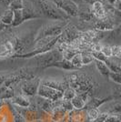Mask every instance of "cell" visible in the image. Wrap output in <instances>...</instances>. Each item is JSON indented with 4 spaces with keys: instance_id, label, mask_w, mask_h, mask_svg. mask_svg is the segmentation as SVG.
<instances>
[{
    "instance_id": "obj_16",
    "label": "cell",
    "mask_w": 121,
    "mask_h": 122,
    "mask_svg": "<svg viewBox=\"0 0 121 122\" xmlns=\"http://www.w3.org/2000/svg\"><path fill=\"white\" fill-rule=\"evenodd\" d=\"M76 96V92L74 88L67 86L64 91L62 92V100H68L70 101L73 97Z\"/></svg>"
},
{
    "instance_id": "obj_1",
    "label": "cell",
    "mask_w": 121,
    "mask_h": 122,
    "mask_svg": "<svg viewBox=\"0 0 121 122\" xmlns=\"http://www.w3.org/2000/svg\"><path fill=\"white\" fill-rule=\"evenodd\" d=\"M35 5L41 15H45L50 19L66 20L69 17L55 5L53 0H35Z\"/></svg>"
},
{
    "instance_id": "obj_12",
    "label": "cell",
    "mask_w": 121,
    "mask_h": 122,
    "mask_svg": "<svg viewBox=\"0 0 121 122\" xmlns=\"http://www.w3.org/2000/svg\"><path fill=\"white\" fill-rule=\"evenodd\" d=\"M50 66H56V67H60V68H64V69H67V70H72V69H76L75 66H72L70 61L66 60V59H61L59 61L54 62L53 64H51Z\"/></svg>"
},
{
    "instance_id": "obj_18",
    "label": "cell",
    "mask_w": 121,
    "mask_h": 122,
    "mask_svg": "<svg viewBox=\"0 0 121 122\" xmlns=\"http://www.w3.org/2000/svg\"><path fill=\"white\" fill-rule=\"evenodd\" d=\"M14 11V18L11 25L12 26H16V25H20L21 23H23V15H22V9H17Z\"/></svg>"
},
{
    "instance_id": "obj_27",
    "label": "cell",
    "mask_w": 121,
    "mask_h": 122,
    "mask_svg": "<svg viewBox=\"0 0 121 122\" xmlns=\"http://www.w3.org/2000/svg\"><path fill=\"white\" fill-rule=\"evenodd\" d=\"M107 113L106 112H103V113H99L98 117H96V119L94 122H105L106 117H107Z\"/></svg>"
},
{
    "instance_id": "obj_13",
    "label": "cell",
    "mask_w": 121,
    "mask_h": 122,
    "mask_svg": "<svg viewBox=\"0 0 121 122\" xmlns=\"http://www.w3.org/2000/svg\"><path fill=\"white\" fill-rule=\"evenodd\" d=\"M70 102L72 104V106H73V108H75L76 110H80L86 106V101L82 97H79L78 95H76V96L73 97L70 100Z\"/></svg>"
},
{
    "instance_id": "obj_8",
    "label": "cell",
    "mask_w": 121,
    "mask_h": 122,
    "mask_svg": "<svg viewBox=\"0 0 121 122\" xmlns=\"http://www.w3.org/2000/svg\"><path fill=\"white\" fill-rule=\"evenodd\" d=\"M12 103H14L17 107H22V108H27L30 106V100L28 97H26L25 95H19V96H15L12 98Z\"/></svg>"
},
{
    "instance_id": "obj_30",
    "label": "cell",
    "mask_w": 121,
    "mask_h": 122,
    "mask_svg": "<svg viewBox=\"0 0 121 122\" xmlns=\"http://www.w3.org/2000/svg\"><path fill=\"white\" fill-rule=\"evenodd\" d=\"M101 1H102V0H101ZM105 1H106L109 5H114V3L116 2V0H105Z\"/></svg>"
},
{
    "instance_id": "obj_22",
    "label": "cell",
    "mask_w": 121,
    "mask_h": 122,
    "mask_svg": "<svg viewBox=\"0 0 121 122\" xmlns=\"http://www.w3.org/2000/svg\"><path fill=\"white\" fill-rule=\"evenodd\" d=\"M108 77L110 78L112 81L116 82V84L120 85L121 83V75L120 73H117V72H109L108 74Z\"/></svg>"
},
{
    "instance_id": "obj_25",
    "label": "cell",
    "mask_w": 121,
    "mask_h": 122,
    "mask_svg": "<svg viewBox=\"0 0 121 122\" xmlns=\"http://www.w3.org/2000/svg\"><path fill=\"white\" fill-rule=\"evenodd\" d=\"M105 122H120L119 114H108Z\"/></svg>"
},
{
    "instance_id": "obj_15",
    "label": "cell",
    "mask_w": 121,
    "mask_h": 122,
    "mask_svg": "<svg viewBox=\"0 0 121 122\" xmlns=\"http://www.w3.org/2000/svg\"><path fill=\"white\" fill-rule=\"evenodd\" d=\"M79 51L76 50V49H74L72 48L69 44V47L66 48V49H64L63 51H61V55H62V58L63 59H66V60L70 61V59L75 56L76 54H77Z\"/></svg>"
},
{
    "instance_id": "obj_28",
    "label": "cell",
    "mask_w": 121,
    "mask_h": 122,
    "mask_svg": "<svg viewBox=\"0 0 121 122\" xmlns=\"http://www.w3.org/2000/svg\"><path fill=\"white\" fill-rule=\"evenodd\" d=\"M13 0H0V5H4V6H7L11 4Z\"/></svg>"
},
{
    "instance_id": "obj_14",
    "label": "cell",
    "mask_w": 121,
    "mask_h": 122,
    "mask_svg": "<svg viewBox=\"0 0 121 122\" xmlns=\"http://www.w3.org/2000/svg\"><path fill=\"white\" fill-rule=\"evenodd\" d=\"M94 61L96 63V66L97 68V70H98V72L100 73L101 75L104 76H108V74H109L110 70H109V68L107 67L106 64L103 61L97 60V59H94Z\"/></svg>"
},
{
    "instance_id": "obj_29",
    "label": "cell",
    "mask_w": 121,
    "mask_h": 122,
    "mask_svg": "<svg viewBox=\"0 0 121 122\" xmlns=\"http://www.w3.org/2000/svg\"><path fill=\"white\" fill-rule=\"evenodd\" d=\"M96 0H81L82 3H85V4H87V5H92Z\"/></svg>"
},
{
    "instance_id": "obj_11",
    "label": "cell",
    "mask_w": 121,
    "mask_h": 122,
    "mask_svg": "<svg viewBox=\"0 0 121 122\" xmlns=\"http://www.w3.org/2000/svg\"><path fill=\"white\" fill-rule=\"evenodd\" d=\"M14 18V11L7 8L0 16V23L5 25H11Z\"/></svg>"
},
{
    "instance_id": "obj_7",
    "label": "cell",
    "mask_w": 121,
    "mask_h": 122,
    "mask_svg": "<svg viewBox=\"0 0 121 122\" xmlns=\"http://www.w3.org/2000/svg\"><path fill=\"white\" fill-rule=\"evenodd\" d=\"M91 12L96 19H103L106 16V6L101 0H96L90 5Z\"/></svg>"
},
{
    "instance_id": "obj_2",
    "label": "cell",
    "mask_w": 121,
    "mask_h": 122,
    "mask_svg": "<svg viewBox=\"0 0 121 122\" xmlns=\"http://www.w3.org/2000/svg\"><path fill=\"white\" fill-rule=\"evenodd\" d=\"M65 22L63 20H56L55 22H51L45 25L43 27H41L40 31L38 33L37 39L44 37V36H59L62 31L63 27L65 25Z\"/></svg>"
},
{
    "instance_id": "obj_10",
    "label": "cell",
    "mask_w": 121,
    "mask_h": 122,
    "mask_svg": "<svg viewBox=\"0 0 121 122\" xmlns=\"http://www.w3.org/2000/svg\"><path fill=\"white\" fill-rule=\"evenodd\" d=\"M40 83L45 85L46 86H49L51 88H54L55 90L63 92L66 87L67 85L64 82L61 81H55V80H40Z\"/></svg>"
},
{
    "instance_id": "obj_20",
    "label": "cell",
    "mask_w": 121,
    "mask_h": 122,
    "mask_svg": "<svg viewBox=\"0 0 121 122\" xmlns=\"http://www.w3.org/2000/svg\"><path fill=\"white\" fill-rule=\"evenodd\" d=\"M99 110L97 108H92L88 109V111L86 112V117L90 122H94L96 119V117L99 115Z\"/></svg>"
},
{
    "instance_id": "obj_4",
    "label": "cell",
    "mask_w": 121,
    "mask_h": 122,
    "mask_svg": "<svg viewBox=\"0 0 121 122\" xmlns=\"http://www.w3.org/2000/svg\"><path fill=\"white\" fill-rule=\"evenodd\" d=\"M37 94L39 95V97H44L45 99L53 102L62 99V92L55 90L54 88H51L49 86H45L41 83L37 89Z\"/></svg>"
},
{
    "instance_id": "obj_3",
    "label": "cell",
    "mask_w": 121,
    "mask_h": 122,
    "mask_svg": "<svg viewBox=\"0 0 121 122\" xmlns=\"http://www.w3.org/2000/svg\"><path fill=\"white\" fill-rule=\"evenodd\" d=\"M53 2L67 16H77L78 6L75 2L71 0H53Z\"/></svg>"
},
{
    "instance_id": "obj_26",
    "label": "cell",
    "mask_w": 121,
    "mask_h": 122,
    "mask_svg": "<svg viewBox=\"0 0 121 122\" xmlns=\"http://www.w3.org/2000/svg\"><path fill=\"white\" fill-rule=\"evenodd\" d=\"M14 122H26V120H25V117L21 113L17 112L14 116Z\"/></svg>"
},
{
    "instance_id": "obj_24",
    "label": "cell",
    "mask_w": 121,
    "mask_h": 122,
    "mask_svg": "<svg viewBox=\"0 0 121 122\" xmlns=\"http://www.w3.org/2000/svg\"><path fill=\"white\" fill-rule=\"evenodd\" d=\"M100 52L102 53V55L108 58V57H111L112 56V51H111V46H102L101 47Z\"/></svg>"
},
{
    "instance_id": "obj_21",
    "label": "cell",
    "mask_w": 121,
    "mask_h": 122,
    "mask_svg": "<svg viewBox=\"0 0 121 122\" xmlns=\"http://www.w3.org/2000/svg\"><path fill=\"white\" fill-rule=\"evenodd\" d=\"M22 7H23V0H13L10 5H8V8L11 10L22 9Z\"/></svg>"
},
{
    "instance_id": "obj_19",
    "label": "cell",
    "mask_w": 121,
    "mask_h": 122,
    "mask_svg": "<svg viewBox=\"0 0 121 122\" xmlns=\"http://www.w3.org/2000/svg\"><path fill=\"white\" fill-rule=\"evenodd\" d=\"M70 63L72 64V66H75L76 69L80 68L81 66H83L82 65V60H81V52H78L77 54H76L70 59Z\"/></svg>"
},
{
    "instance_id": "obj_23",
    "label": "cell",
    "mask_w": 121,
    "mask_h": 122,
    "mask_svg": "<svg viewBox=\"0 0 121 122\" xmlns=\"http://www.w3.org/2000/svg\"><path fill=\"white\" fill-rule=\"evenodd\" d=\"M111 51H112V56H113V57L120 58L121 47L119 45H115V46H111Z\"/></svg>"
},
{
    "instance_id": "obj_9",
    "label": "cell",
    "mask_w": 121,
    "mask_h": 122,
    "mask_svg": "<svg viewBox=\"0 0 121 122\" xmlns=\"http://www.w3.org/2000/svg\"><path fill=\"white\" fill-rule=\"evenodd\" d=\"M104 63L106 64L107 67L109 68L111 72H117L120 73V58L116 57H108L104 60Z\"/></svg>"
},
{
    "instance_id": "obj_6",
    "label": "cell",
    "mask_w": 121,
    "mask_h": 122,
    "mask_svg": "<svg viewBox=\"0 0 121 122\" xmlns=\"http://www.w3.org/2000/svg\"><path fill=\"white\" fill-rule=\"evenodd\" d=\"M39 85H40V79L38 78H33L29 79L28 81H25L21 86V90L23 92V95L26 97L34 96L35 93H37Z\"/></svg>"
},
{
    "instance_id": "obj_17",
    "label": "cell",
    "mask_w": 121,
    "mask_h": 122,
    "mask_svg": "<svg viewBox=\"0 0 121 122\" xmlns=\"http://www.w3.org/2000/svg\"><path fill=\"white\" fill-rule=\"evenodd\" d=\"M94 57L92 56L89 51H82L81 52V60H82V65L83 66H86L89 65L94 61Z\"/></svg>"
},
{
    "instance_id": "obj_5",
    "label": "cell",
    "mask_w": 121,
    "mask_h": 122,
    "mask_svg": "<svg viewBox=\"0 0 121 122\" xmlns=\"http://www.w3.org/2000/svg\"><path fill=\"white\" fill-rule=\"evenodd\" d=\"M22 15H23V21L32 18H37L41 16L39 11L35 6V3L31 0H23Z\"/></svg>"
}]
</instances>
